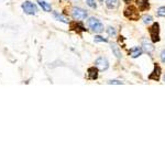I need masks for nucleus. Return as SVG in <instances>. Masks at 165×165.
Returning a JSON list of instances; mask_svg holds the SVG:
<instances>
[{"label":"nucleus","instance_id":"obj_1","mask_svg":"<svg viewBox=\"0 0 165 165\" xmlns=\"http://www.w3.org/2000/svg\"><path fill=\"white\" fill-rule=\"evenodd\" d=\"M87 25L89 29H92L95 33H100L104 31V24L97 18H89L87 20Z\"/></svg>","mask_w":165,"mask_h":165},{"label":"nucleus","instance_id":"obj_2","mask_svg":"<svg viewBox=\"0 0 165 165\" xmlns=\"http://www.w3.org/2000/svg\"><path fill=\"white\" fill-rule=\"evenodd\" d=\"M149 33H150V38H151L152 42L153 43H157L160 42V24L157 22H154L152 24V27L149 28Z\"/></svg>","mask_w":165,"mask_h":165},{"label":"nucleus","instance_id":"obj_3","mask_svg":"<svg viewBox=\"0 0 165 165\" xmlns=\"http://www.w3.org/2000/svg\"><path fill=\"white\" fill-rule=\"evenodd\" d=\"M21 8L24 11V13L29 14V16H35L36 12H38V8L31 1H24V3L21 5Z\"/></svg>","mask_w":165,"mask_h":165},{"label":"nucleus","instance_id":"obj_4","mask_svg":"<svg viewBox=\"0 0 165 165\" xmlns=\"http://www.w3.org/2000/svg\"><path fill=\"white\" fill-rule=\"evenodd\" d=\"M71 14L73 17V19H75V20H84V19L87 18V11H85L84 9L78 7L72 8Z\"/></svg>","mask_w":165,"mask_h":165},{"label":"nucleus","instance_id":"obj_5","mask_svg":"<svg viewBox=\"0 0 165 165\" xmlns=\"http://www.w3.org/2000/svg\"><path fill=\"white\" fill-rule=\"evenodd\" d=\"M125 16L127 17V18H129L130 20H138L139 19V11L136 9L134 7H128L127 9L125 10Z\"/></svg>","mask_w":165,"mask_h":165},{"label":"nucleus","instance_id":"obj_6","mask_svg":"<svg viewBox=\"0 0 165 165\" xmlns=\"http://www.w3.org/2000/svg\"><path fill=\"white\" fill-rule=\"evenodd\" d=\"M95 66L98 67V69H100V71H107L109 68V63H108L107 58L100 56L95 61Z\"/></svg>","mask_w":165,"mask_h":165},{"label":"nucleus","instance_id":"obj_7","mask_svg":"<svg viewBox=\"0 0 165 165\" xmlns=\"http://www.w3.org/2000/svg\"><path fill=\"white\" fill-rule=\"evenodd\" d=\"M161 67L158 66L157 64L154 65V69L153 72H152V74L149 76V79H152V80H155V82H157L158 79H160V76H161Z\"/></svg>","mask_w":165,"mask_h":165},{"label":"nucleus","instance_id":"obj_8","mask_svg":"<svg viewBox=\"0 0 165 165\" xmlns=\"http://www.w3.org/2000/svg\"><path fill=\"white\" fill-rule=\"evenodd\" d=\"M98 67L97 66H94V67H89L88 68V78L92 80H95L98 78Z\"/></svg>","mask_w":165,"mask_h":165},{"label":"nucleus","instance_id":"obj_9","mask_svg":"<svg viewBox=\"0 0 165 165\" xmlns=\"http://www.w3.org/2000/svg\"><path fill=\"white\" fill-rule=\"evenodd\" d=\"M136 3L140 11H145L150 8L149 0H136Z\"/></svg>","mask_w":165,"mask_h":165},{"label":"nucleus","instance_id":"obj_10","mask_svg":"<svg viewBox=\"0 0 165 165\" xmlns=\"http://www.w3.org/2000/svg\"><path fill=\"white\" fill-rule=\"evenodd\" d=\"M142 46L143 50L146 52L147 54H151L154 51V46L152 43H150L149 41H146V39H142Z\"/></svg>","mask_w":165,"mask_h":165},{"label":"nucleus","instance_id":"obj_11","mask_svg":"<svg viewBox=\"0 0 165 165\" xmlns=\"http://www.w3.org/2000/svg\"><path fill=\"white\" fill-rule=\"evenodd\" d=\"M142 52H143V50L141 49L140 46H133L132 49H130L129 54L131 55L132 58H136V57H139L141 54H142Z\"/></svg>","mask_w":165,"mask_h":165},{"label":"nucleus","instance_id":"obj_12","mask_svg":"<svg viewBox=\"0 0 165 165\" xmlns=\"http://www.w3.org/2000/svg\"><path fill=\"white\" fill-rule=\"evenodd\" d=\"M72 29H74L75 30L77 33H79V32H85V31H87V29H86L84 25H82V23H80V22H74V23H72Z\"/></svg>","mask_w":165,"mask_h":165},{"label":"nucleus","instance_id":"obj_13","mask_svg":"<svg viewBox=\"0 0 165 165\" xmlns=\"http://www.w3.org/2000/svg\"><path fill=\"white\" fill-rule=\"evenodd\" d=\"M110 47H111L112 53H114V55H116V57H117V58H121L122 54H121V51H120V49H119L118 45H117V43H111Z\"/></svg>","mask_w":165,"mask_h":165},{"label":"nucleus","instance_id":"obj_14","mask_svg":"<svg viewBox=\"0 0 165 165\" xmlns=\"http://www.w3.org/2000/svg\"><path fill=\"white\" fill-rule=\"evenodd\" d=\"M38 3H39V5H40V7L42 8L44 11L50 12L52 10L51 5H50L49 3H46V1H44V0H38Z\"/></svg>","mask_w":165,"mask_h":165},{"label":"nucleus","instance_id":"obj_15","mask_svg":"<svg viewBox=\"0 0 165 165\" xmlns=\"http://www.w3.org/2000/svg\"><path fill=\"white\" fill-rule=\"evenodd\" d=\"M119 5L118 0H106V6L108 9H114Z\"/></svg>","mask_w":165,"mask_h":165},{"label":"nucleus","instance_id":"obj_16","mask_svg":"<svg viewBox=\"0 0 165 165\" xmlns=\"http://www.w3.org/2000/svg\"><path fill=\"white\" fill-rule=\"evenodd\" d=\"M53 17H54V18H55L57 21H61V22H63V23H68V20H67V19L65 18V17H63L61 13H58V12L53 11Z\"/></svg>","mask_w":165,"mask_h":165},{"label":"nucleus","instance_id":"obj_17","mask_svg":"<svg viewBox=\"0 0 165 165\" xmlns=\"http://www.w3.org/2000/svg\"><path fill=\"white\" fill-rule=\"evenodd\" d=\"M106 31H107V33H108V35H109V36H114L117 34L116 29H114V28H112V27H108L107 29H106Z\"/></svg>","mask_w":165,"mask_h":165},{"label":"nucleus","instance_id":"obj_18","mask_svg":"<svg viewBox=\"0 0 165 165\" xmlns=\"http://www.w3.org/2000/svg\"><path fill=\"white\" fill-rule=\"evenodd\" d=\"M143 23H145V24H149V23L152 22V17L151 16H147V14H145V16H143Z\"/></svg>","mask_w":165,"mask_h":165},{"label":"nucleus","instance_id":"obj_19","mask_svg":"<svg viewBox=\"0 0 165 165\" xmlns=\"http://www.w3.org/2000/svg\"><path fill=\"white\" fill-rule=\"evenodd\" d=\"M158 17H165V7H160L157 9V12H156Z\"/></svg>","mask_w":165,"mask_h":165},{"label":"nucleus","instance_id":"obj_20","mask_svg":"<svg viewBox=\"0 0 165 165\" xmlns=\"http://www.w3.org/2000/svg\"><path fill=\"white\" fill-rule=\"evenodd\" d=\"M86 3H87L90 8H93V9H96L97 8V5H96V3H95V0H86Z\"/></svg>","mask_w":165,"mask_h":165},{"label":"nucleus","instance_id":"obj_21","mask_svg":"<svg viewBox=\"0 0 165 165\" xmlns=\"http://www.w3.org/2000/svg\"><path fill=\"white\" fill-rule=\"evenodd\" d=\"M95 42H108V40L107 39H105V38H103V36H100V35H96L95 36Z\"/></svg>","mask_w":165,"mask_h":165},{"label":"nucleus","instance_id":"obj_22","mask_svg":"<svg viewBox=\"0 0 165 165\" xmlns=\"http://www.w3.org/2000/svg\"><path fill=\"white\" fill-rule=\"evenodd\" d=\"M161 61H162L163 63H165V50H163V51L161 52Z\"/></svg>","mask_w":165,"mask_h":165},{"label":"nucleus","instance_id":"obj_23","mask_svg":"<svg viewBox=\"0 0 165 165\" xmlns=\"http://www.w3.org/2000/svg\"><path fill=\"white\" fill-rule=\"evenodd\" d=\"M108 84H118V85H121L122 82H120V80H109Z\"/></svg>","mask_w":165,"mask_h":165},{"label":"nucleus","instance_id":"obj_24","mask_svg":"<svg viewBox=\"0 0 165 165\" xmlns=\"http://www.w3.org/2000/svg\"><path fill=\"white\" fill-rule=\"evenodd\" d=\"M125 3H131V0H123Z\"/></svg>","mask_w":165,"mask_h":165},{"label":"nucleus","instance_id":"obj_25","mask_svg":"<svg viewBox=\"0 0 165 165\" xmlns=\"http://www.w3.org/2000/svg\"><path fill=\"white\" fill-rule=\"evenodd\" d=\"M163 79H164V82H165V75H164V77H163Z\"/></svg>","mask_w":165,"mask_h":165},{"label":"nucleus","instance_id":"obj_26","mask_svg":"<svg viewBox=\"0 0 165 165\" xmlns=\"http://www.w3.org/2000/svg\"><path fill=\"white\" fill-rule=\"evenodd\" d=\"M99 1H100V3H104V0H99Z\"/></svg>","mask_w":165,"mask_h":165}]
</instances>
